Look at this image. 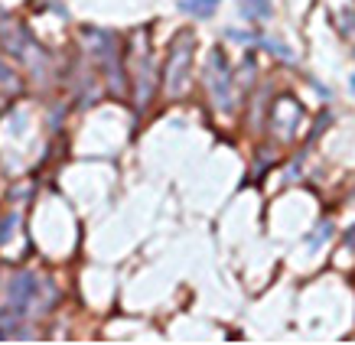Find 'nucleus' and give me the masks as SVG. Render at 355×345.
Returning <instances> with one entry per match:
<instances>
[{
  "label": "nucleus",
  "instance_id": "obj_5",
  "mask_svg": "<svg viewBox=\"0 0 355 345\" xmlns=\"http://www.w3.org/2000/svg\"><path fill=\"white\" fill-rule=\"evenodd\" d=\"M7 78H10V69H7V65L0 62V82H7Z\"/></svg>",
  "mask_w": 355,
  "mask_h": 345
},
{
  "label": "nucleus",
  "instance_id": "obj_6",
  "mask_svg": "<svg viewBox=\"0 0 355 345\" xmlns=\"http://www.w3.org/2000/svg\"><path fill=\"white\" fill-rule=\"evenodd\" d=\"M349 88H352V95H355V75H352V82H349Z\"/></svg>",
  "mask_w": 355,
  "mask_h": 345
},
{
  "label": "nucleus",
  "instance_id": "obj_2",
  "mask_svg": "<svg viewBox=\"0 0 355 345\" xmlns=\"http://www.w3.org/2000/svg\"><path fill=\"white\" fill-rule=\"evenodd\" d=\"M180 10L196 16V20H206V16L219 10V0H180Z\"/></svg>",
  "mask_w": 355,
  "mask_h": 345
},
{
  "label": "nucleus",
  "instance_id": "obj_4",
  "mask_svg": "<svg viewBox=\"0 0 355 345\" xmlns=\"http://www.w3.org/2000/svg\"><path fill=\"white\" fill-rule=\"evenodd\" d=\"M10 296L17 300V303L30 300V296H33V277H30V274H20V277L13 280V287H10Z\"/></svg>",
  "mask_w": 355,
  "mask_h": 345
},
{
  "label": "nucleus",
  "instance_id": "obj_1",
  "mask_svg": "<svg viewBox=\"0 0 355 345\" xmlns=\"http://www.w3.org/2000/svg\"><path fill=\"white\" fill-rule=\"evenodd\" d=\"M186 65H189V52L186 49H176V56L170 59V69H166V88L173 95L183 88V78H186Z\"/></svg>",
  "mask_w": 355,
  "mask_h": 345
},
{
  "label": "nucleus",
  "instance_id": "obj_3",
  "mask_svg": "<svg viewBox=\"0 0 355 345\" xmlns=\"http://www.w3.org/2000/svg\"><path fill=\"white\" fill-rule=\"evenodd\" d=\"M241 13H245L248 20H268L270 0H241Z\"/></svg>",
  "mask_w": 355,
  "mask_h": 345
}]
</instances>
